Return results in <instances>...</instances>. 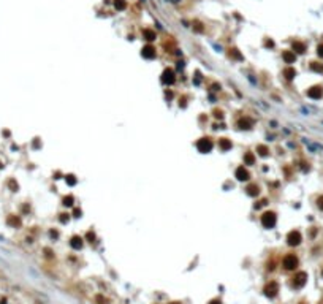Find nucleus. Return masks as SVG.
Segmentation results:
<instances>
[{"instance_id": "nucleus-9", "label": "nucleus", "mask_w": 323, "mask_h": 304, "mask_svg": "<svg viewBox=\"0 0 323 304\" xmlns=\"http://www.w3.org/2000/svg\"><path fill=\"white\" fill-rule=\"evenodd\" d=\"M236 176L239 177L241 181H245V179H249V173H247V170H245V168L241 167V168L236 170Z\"/></svg>"}, {"instance_id": "nucleus-13", "label": "nucleus", "mask_w": 323, "mask_h": 304, "mask_svg": "<svg viewBox=\"0 0 323 304\" xmlns=\"http://www.w3.org/2000/svg\"><path fill=\"white\" fill-rule=\"evenodd\" d=\"M144 38H146L147 41H152L154 38H155V35H154L152 30H147V29H146V30H144Z\"/></svg>"}, {"instance_id": "nucleus-22", "label": "nucleus", "mask_w": 323, "mask_h": 304, "mask_svg": "<svg viewBox=\"0 0 323 304\" xmlns=\"http://www.w3.org/2000/svg\"><path fill=\"white\" fill-rule=\"evenodd\" d=\"M247 190H249V193H250V195H257V193H258V189H257V185H252V187L249 185V189H247Z\"/></svg>"}, {"instance_id": "nucleus-2", "label": "nucleus", "mask_w": 323, "mask_h": 304, "mask_svg": "<svg viewBox=\"0 0 323 304\" xmlns=\"http://www.w3.org/2000/svg\"><path fill=\"white\" fill-rule=\"evenodd\" d=\"M277 290H279V287H277L276 282H269V284L265 287L263 293H265L266 296H268V298H274V296L277 295Z\"/></svg>"}, {"instance_id": "nucleus-4", "label": "nucleus", "mask_w": 323, "mask_h": 304, "mask_svg": "<svg viewBox=\"0 0 323 304\" xmlns=\"http://www.w3.org/2000/svg\"><path fill=\"white\" fill-rule=\"evenodd\" d=\"M306 279H307V274L306 273H298L293 277V287L295 288H301V287L306 284Z\"/></svg>"}, {"instance_id": "nucleus-18", "label": "nucleus", "mask_w": 323, "mask_h": 304, "mask_svg": "<svg viewBox=\"0 0 323 304\" xmlns=\"http://www.w3.org/2000/svg\"><path fill=\"white\" fill-rule=\"evenodd\" d=\"M8 223H10V225H15V226H19L21 220H19L18 217H15V216H13V217H10V219H8Z\"/></svg>"}, {"instance_id": "nucleus-23", "label": "nucleus", "mask_w": 323, "mask_h": 304, "mask_svg": "<svg viewBox=\"0 0 323 304\" xmlns=\"http://www.w3.org/2000/svg\"><path fill=\"white\" fill-rule=\"evenodd\" d=\"M244 160H245V163H254V160H255V158H254V155H252V154H247V155H245V158H244Z\"/></svg>"}, {"instance_id": "nucleus-5", "label": "nucleus", "mask_w": 323, "mask_h": 304, "mask_svg": "<svg viewBox=\"0 0 323 304\" xmlns=\"http://www.w3.org/2000/svg\"><path fill=\"white\" fill-rule=\"evenodd\" d=\"M287 243L290 246H298L301 243V233L299 231H290L287 236Z\"/></svg>"}, {"instance_id": "nucleus-8", "label": "nucleus", "mask_w": 323, "mask_h": 304, "mask_svg": "<svg viewBox=\"0 0 323 304\" xmlns=\"http://www.w3.org/2000/svg\"><path fill=\"white\" fill-rule=\"evenodd\" d=\"M307 95L311 97V98H315V100H317V98H320V97L323 95V91H321L320 87H312L311 91L307 92Z\"/></svg>"}, {"instance_id": "nucleus-6", "label": "nucleus", "mask_w": 323, "mask_h": 304, "mask_svg": "<svg viewBox=\"0 0 323 304\" xmlns=\"http://www.w3.org/2000/svg\"><path fill=\"white\" fill-rule=\"evenodd\" d=\"M196 147H198L200 152H209L211 149H212V143H211L208 138H205V140H200V141H198Z\"/></svg>"}, {"instance_id": "nucleus-11", "label": "nucleus", "mask_w": 323, "mask_h": 304, "mask_svg": "<svg viewBox=\"0 0 323 304\" xmlns=\"http://www.w3.org/2000/svg\"><path fill=\"white\" fill-rule=\"evenodd\" d=\"M72 247H75V249H81V247H82V241H81V238H78V236L72 238Z\"/></svg>"}, {"instance_id": "nucleus-25", "label": "nucleus", "mask_w": 323, "mask_h": 304, "mask_svg": "<svg viewBox=\"0 0 323 304\" xmlns=\"http://www.w3.org/2000/svg\"><path fill=\"white\" fill-rule=\"evenodd\" d=\"M317 52H318V56H320V57H323V45H320V46H318Z\"/></svg>"}, {"instance_id": "nucleus-24", "label": "nucleus", "mask_w": 323, "mask_h": 304, "mask_svg": "<svg viewBox=\"0 0 323 304\" xmlns=\"http://www.w3.org/2000/svg\"><path fill=\"white\" fill-rule=\"evenodd\" d=\"M258 152H260L261 155H266V154H268V149L263 147V146H260V147H258Z\"/></svg>"}, {"instance_id": "nucleus-26", "label": "nucleus", "mask_w": 323, "mask_h": 304, "mask_svg": "<svg viewBox=\"0 0 323 304\" xmlns=\"http://www.w3.org/2000/svg\"><path fill=\"white\" fill-rule=\"evenodd\" d=\"M209 304H220V301L219 299H214V301H211Z\"/></svg>"}, {"instance_id": "nucleus-21", "label": "nucleus", "mask_w": 323, "mask_h": 304, "mask_svg": "<svg viewBox=\"0 0 323 304\" xmlns=\"http://www.w3.org/2000/svg\"><path fill=\"white\" fill-rule=\"evenodd\" d=\"M285 76L288 79H291L293 76H295V70H293V68H287V70H285Z\"/></svg>"}, {"instance_id": "nucleus-19", "label": "nucleus", "mask_w": 323, "mask_h": 304, "mask_svg": "<svg viewBox=\"0 0 323 304\" xmlns=\"http://www.w3.org/2000/svg\"><path fill=\"white\" fill-rule=\"evenodd\" d=\"M114 6L117 10H124L125 8V2L124 0H114Z\"/></svg>"}, {"instance_id": "nucleus-27", "label": "nucleus", "mask_w": 323, "mask_h": 304, "mask_svg": "<svg viewBox=\"0 0 323 304\" xmlns=\"http://www.w3.org/2000/svg\"><path fill=\"white\" fill-rule=\"evenodd\" d=\"M173 304H178V302H173Z\"/></svg>"}, {"instance_id": "nucleus-12", "label": "nucleus", "mask_w": 323, "mask_h": 304, "mask_svg": "<svg viewBox=\"0 0 323 304\" xmlns=\"http://www.w3.org/2000/svg\"><path fill=\"white\" fill-rule=\"evenodd\" d=\"M143 51H144V52H143L144 57H154V56H155V52H154V48H151V46H146Z\"/></svg>"}, {"instance_id": "nucleus-16", "label": "nucleus", "mask_w": 323, "mask_h": 304, "mask_svg": "<svg viewBox=\"0 0 323 304\" xmlns=\"http://www.w3.org/2000/svg\"><path fill=\"white\" fill-rule=\"evenodd\" d=\"M311 68H312L314 71H323V65H321V64H318V62H312Z\"/></svg>"}, {"instance_id": "nucleus-10", "label": "nucleus", "mask_w": 323, "mask_h": 304, "mask_svg": "<svg viewBox=\"0 0 323 304\" xmlns=\"http://www.w3.org/2000/svg\"><path fill=\"white\" fill-rule=\"evenodd\" d=\"M295 54L291 52V51H288V52H284V60L287 62V64H291V62H295Z\"/></svg>"}, {"instance_id": "nucleus-15", "label": "nucleus", "mask_w": 323, "mask_h": 304, "mask_svg": "<svg viewBox=\"0 0 323 304\" xmlns=\"http://www.w3.org/2000/svg\"><path fill=\"white\" fill-rule=\"evenodd\" d=\"M252 125V121H249V119H242V121H239V127L241 128H249Z\"/></svg>"}, {"instance_id": "nucleus-1", "label": "nucleus", "mask_w": 323, "mask_h": 304, "mask_svg": "<svg viewBox=\"0 0 323 304\" xmlns=\"http://www.w3.org/2000/svg\"><path fill=\"white\" fill-rule=\"evenodd\" d=\"M296 266H298V257L293 253H288L284 258V268L285 269H295Z\"/></svg>"}, {"instance_id": "nucleus-20", "label": "nucleus", "mask_w": 323, "mask_h": 304, "mask_svg": "<svg viewBox=\"0 0 323 304\" xmlns=\"http://www.w3.org/2000/svg\"><path fill=\"white\" fill-rule=\"evenodd\" d=\"M73 203H75V198L73 197H65L64 198V204L65 206H73Z\"/></svg>"}, {"instance_id": "nucleus-7", "label": "nucleus", "mask_w": 323, "mask_h": 304, "mask_svg": "<svg viewBox=\"0 0 323 304\" xmlns=\"http://www.w3.org/2000/svg\"><path fill=\"white\" fill-rule=\"evenodd\" d=\"M162 81L165 82V84H171V82L174 81V71L173 70H165V73H163V76H162Z\"/></svg>"}, {"instance_id": "nucleus-14", "label": "nucleus", "mask_w": 323, "mask_h": 304, "mask_svg": "<svg viewBox=\"0 0 323 304\" xmlns=\"http://www.w3.org/2000/svg\"><path fill=\"white\" fill-rule=\"evenodd\" d=\"M293 49L296 51V52H304V45L303 43H293Z\"/></svg>"}, {"instance_id": "nucleus-3", "label": "nucleus", "mask_w": 323, "mask_h": 304, "mask_svg": "<svg viewBox=\"0 0 323 304\" xmlns=\"http://www.w3.org/2000/svg\"><path fill=\"white\" fill-rule=\"evenodd\" d=\"M261 223L266 226V228H272L276 225V216L272 212H268V214H265V216L261 217Z\"/></svg>"}, {"instance_id": "nucleus-17", "label": "nucleus", "mask_w": 323, "mask_h": 304, "mask_svg": "<svg viewBox=\"0 0 323 304\" xmlns=\"http://www.w3.org/2000/svg\"><path fill=\"white\" fill-rule=\"evenodd\" d=\"M220 147H222L223 150H225V149H230V147H231V143H230L228 140H225V138H223V140L220 141Z\"/></svg>"}]
</instances>
